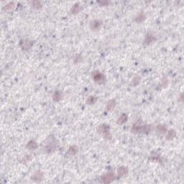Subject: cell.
Segmentation results:
<instances>
[{
	"mask_svg": "<svg viewBox=\"0 0 184 184\" xmlns=\"http://www.w3.org/2000/svg\"><path fill=\"white\" fill-rule=\"evenodd\" d=\"M151 125H141L138 123L133 125L131 129V131L134 134H140V133H148L152 131Z\"/></svg>",
	"mask_w": 184,
	"mask_h": 184,
	"instance_id": "obj_1",
	"label": "cell"
},
{
	"mask_svg": "<svg viewBox=\"0 0 184 184\" xmlns=\"http://www.w3.org/2000/svg\"><path fill=\"white\" fill-rule=\"evenodd\" d=\"M91 74H92V78L96 83H98V84L104 83V81L105 80V77H104V75L102 73L98 71H96L93 72Z\"/></svg>",
	"mask_w": 184,
	"mask_h": 184,
	"instance_id": "obj_2",
	"label": "cell"
},
{
	"mask_svg": "<svg viewBox=\"0 0 184 184\" xmlns=\"http://www.w3.org/2000/svg\"><path fill=\"white\" fill-rule=\"evenodd\" d=\"M115 179V175L113 173H109L103 175L101 177V182L104 183H110Z\"/></svg>",
	"mask_w": 184,
	"mask_h": 184,
	"instance_id": "obj_3",
	"label": "cell"
},
{
	"mask_svg": "<svg viewBox=\"0 0 184 184\" xmlns=\"http://www.w3.org/2000/svg\"><path fill=\"white\" fill-rule=\"evenodd\" d=\"M19 45L23 50H28L32 45V42L29 39H22L20 40Z\"/></svg>",
	"mask_w": 184,
	"mask_h": 184,
	"instance_id": "obj_4",
	"label": "cell"
},
{
	"mask_svg": "<svg viewBox=\"0 0 184 184\" xmlns=\"http://www.w3.org/2000/svg\"><path fill=\"white\" fill-rule=\"evenodd\" d=\"M101 24H102V22L101 20L95 19L90 22V28L93 31H97L98 30H99L101 26Z\"/></svg>",
	"mask_w": 184,
	"mask_h": 184,
	"instance_id": "obj_5",
	"label": "cell"
},
{
	"mask_svg": "<svg viewBox=\"0 0 184 184\" xmlns=\"http://www.w3.org/2000/svg\"><path fill=\"white\" fill-rule=\"evenodd\" d=\"M44 178L43 173L40 171H38L35 173L32 176V179L35 182H40Z\"/></svg>",
	"mask_w": 184,
	"mask_h": 184,
	"instance_id": "obj_6",
	"label": "cell"
},
{
	"mask_svg": "<svg viewBox=\"0 0 184 184\" xmlns=\"http://www.w3.org/2000/svg\"><path fill=\"white\" fill-rule=\"evenodd\" d=\"M110 129V126L106 124H102V125H99L98 128H97V132L99 134H104V132L109 131V130Z\"/></svg>",
	"mask_w": 184,
	"mask_h": 184,
	"instance_id": "obj_7",
	"label": "cell"
},
{
	"mask_svg": "<svg viewBox=\"0 0 184 184\" xmlns=\"http://www.w3.org/2000/svg\"><path fill=\"white\" fill-rule=\"evenodd\" d=\"M128 173V168L125 166H120L118 169H117V175L119 177H123L126 175Z\"/></svg>",
	"mask_w": 184,
	"mask_h": 184,
	"instance_id": "obj_8",
	"label": "cell"
},
{
	"mask_svg": "<svg viewBox=\"0 0 184 184\" xmlns=\"http://www.w3.org/2000/svg\"><path fill=\"white\" fill-rule=\"evenodd\" d=\"M116 106V101L114 99L109 100V101L106 103V109L107 111H113Z\"/></svg>",
	"mask_w": 184,
	"mask_h": 184,
	"instance_id": "obj_9",
	"label": "cell"
},
{
	"mask_svg": "<svg viewBox=\"0 0 184 184\" xmlns=\"http://www.w3.org/2000/svg\"><path fill=\"white\" fill-rule=\"evenodd\" d=\"M78 148L77 147L76 145H72V146H71L70 147H69V149L68 150V151H67L66 154H67V155H69L71 156L75 155L76 154L78 153Z\"/></svg>",
	"mask_w": 184,
	"mask_h": 184,
	"instance_id": "obj_10",
	"label": "cell"
},
{
	"mask_svg": "<svg viewBox=\"0 0 184 184\" xmlns=\"http://www.w3.org/2000/svg\"><path fill=\"white\" fill-rule=\"evenodd\" d=\"M63 97V96L62 92L60 91H56L53 94V99L54 101H59L62 99Z\"/></svg>",
	"mask_w": 184,
	"mask_h": 184,
	"instance_id": "obj_11",
	"label": "cell"
},
{
	"mask_svg": "<svg viewBox=\"0 0 184 184\" xmlns=\"http://www.w3.org/2000/svg\"><path fill=\"white\" fill-rule=\"evenodd\" d=\"M176 136V132L174 130H170L168 131L167 132V134H166V139L168 140H173L175 137Z\"/></svg>",
	"mask_w": 184,
	"mask_h": 184,
	"instance_id": "obj_12",
	"label": "cell"
},
{
	"mask_svg": "<svg viewBox=\"0 0 184 184\" xmlns=\"http://www.w3.org/2000/svg\"><path fill=\"white\" fill-rule=\"evenodd\" d=\"M38 143L35 142V140H31L27 144V145H26V147L28 148V149H29V150H35V149H36L37 147H38Z\"/></svg>",
	"mask_w": 184,
	"mask_h": 184,
	"instance_id": "obj_13",
	"label": "cell"
},
{
	"mask_svg": "<svg viewBox=\"0 0 184 184\" xmlns=\"http://www.w3.org/2000/svg\"><path fill=\"white\" fill-rule=\"evenodd\" d=\"M127 115L126 114H123L120 116L118 118V119H117V124L119 125H123L124 123H125V122L127 121Z\"/></svg>",
	"mask_w": 184,
	"mask_h": 184,
	"instance_id": "obj_14",
	"label": "cell"
},
{
	"mask_svg": "<svg viewBox=\"0 0 184 184\" xmlns=\"http://www.w3.org/2000/svg\"><path fill=\"white\" fill-rule=\"evenodd\" d=\"M97 97L95 96H90L88 97V98L86 100V104L88 105H91V104H94L97 102Z\"/></svg>",
	"mask_w": 184,
	"mask_h": 184,
	"instance_id": "obj_15",
	"label": "cell"
},
{
	"mask_svg": "<svg viewBox=\"0 0 184 184\" xmlns=\"http://www.w3.org/2000/svg\"><path fill=\"white\" fill-rule=\"evenodd\" d=\"M15 8V4L13 3V2H10V3L6 4V6L4 7V10L7 11V12H11L13 11Z\"/></svg>",
	"mask_w": 184,
	"mask_h": 184,
	"instance_id": "obj_16",
	"label": "cell"
},
{
	"mask_svg": "<svg viewBox=\"0 0 184 184\" xmlns=\"http://www.w3.org/2000/svg\"><path fill=\"white\" fill-rule=\"evenodd\" d=\"M155 40V38L153 35H148L146 37V38H145V43L147 44V45H149V44L153 43V41Z\"/></svg>",
	"mask_w": 184,
	"mask_h": 184,
	"instance_id": "obj_17",
	"label": "cell"
},
{
	"mask_svg": "<svg viewBox=\"0 0 184 184\" xmlns=\"http://www.w3.org/2000/svg\"><path fill=\"white\" fill-rule=\"evenodd\" d=\"M145 18H146L145 15L143 14V13H140V14H139V15L137 16L135 20H136V22H137V23H141V22H143L144 20L145 19Z\"/></svg>",
	"mask_w": 184,
	"mask_h": 184,
	"instance_id": "obj_18",
	"label": "cell"
},
{
	"mask_svg": "<svg viewBox=\"0 0 184 184\" xmlns=\"http://www.w3.org/2000/svg\"><path fill=\"white\" fill-rule=\"evenodd\" d=\"M80 10V6L78 3L75 4L72 6L71 9V13L72 14H77Z\"/></svg>",
	"mask_w": 184,
	"mask_h": 184,
	"instance_id": "obj_19",
	"label": "cell"
},
{
	"mask_svg": "<svg viewBox=\"0 0 184 184\" xmlns=\"http://www.w3.org/2000/svg\"><path fill=\"white\" fill-rule=\"evenodd\" d=\"M157 131L160 132V133L164 134L165 132H167V128L165 127V126H164V125H158L157 126Z\"/></svg>",
	"mask_w": 184,
	"mask_h": 184,
	"instance_id": "obj_20",
	"label": "cell"
},
{
	"mask_svg": "<svg viewBox=\"0 0 184 184\" xmlns=\"http://www.w3.org/2000/svg\"><path fill=\"white\" fill-rule=\"evenodd\" d=\"M32 5L35 9H39L42 6V3L40 1H33L32 2Z\"/></svg>",
	"mask_w": 184,
	"mask_h": 184,
	"instance_id": "obj_21",
	"label": "cell"
},
{
	"mask_svg": "<svg viewBox=\"0 0 184 184\" xmlns=\"http://www.w3.org/2000/svg\"><path fill=\"white\" fill-rule=\"evenodd\" d=\"M140 77H138V76L134 77V78H133L132 81V85L133 86H136L137 85L140 84Z\"/></svg>",
	"mask_w": 184,
	"mask_h": 184,
	"instance_id": "obj_22",
	"label": "cell"
},
{
	"mask_svg": "<svg viewBox=\"0 0 184 184\" xmlns=\"http://www.w3.org/2000/svg\"><path fill=\"white\" fill-rule=\"evenodd\" d=\"M102 135H103L104 138L106 139V140H109V139L112 138V134H111V133H110V132L109 131L104 132V134H102Z\"/></svg>",
	"mask_w": 184,
	"mask_h": 184,
	"instance_id": "obj_23",
	"label": "cell"
},
{
	"mask_svg": "<svg viewBox=\"0 0 184 184\" xmlns=\"http://www.w3.org/2000/svg\"><path fill=\"white\" fill-rule=\"evenodd\" d=\"M161 85L163 87H166L168 85V80L167 78H163L161 81Z\"/></svg>",
	"mask_w": 184,
	"mask_h": 184,
	"instance_id": "obj_24",
	"label": "cell"
},
{
	"mask_svg": "<svg viewBox=\"0 0 184 184\" xmlns=\"http://www.w3.org/2000/svg\"><path fill=\"white\" fill-rule=\"evenodd\" d=\"M30 159H31L30 156V155H26V156H25L24 158H23V159H22V162H28V161H29V160H30Z\"/></svg>",
	"mask_w": 184,
	"mask_h": 184,
	"instance_id": "obj_25",
	"label": "cell"
},
{
	"mask_svg": "<svg viewBox=\"0 0 184 184\" xmlns=\"http://www.w3.org/2000/svg\"><path fill=\"white\" fill-rule=\"evenodd\" d=\"M99 3L100 4H101V5H106V4H107L109 2H99Z\"/></svg>",
	"mask_w": 184,
	"mask_h": 184,
	"instance_id": "obj_26",
	"label": "cell"
}]
</instances>
